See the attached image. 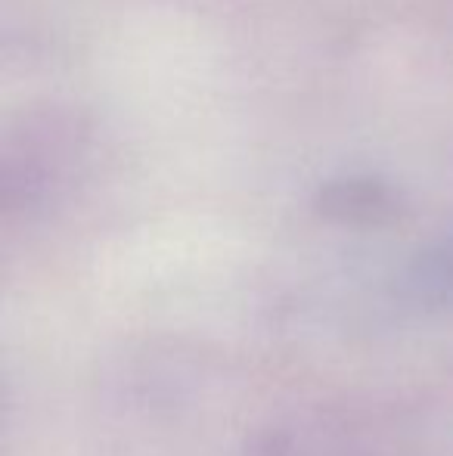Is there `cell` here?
Instances as JSON below:
<instances>
[{"mask_svg": "<svg viewBox=\"0 0 453 456\" xmlns=\"http://www.w3.org/2000/svg\"><path fill=\"white\" fill-rule=\"evenodd\" d=\"M410 282L423 298L453 301V233L419 255Z\"/></svg>", "mask_w": 453, "mask_h": 456, "instance_id": "6da1fadb", "label": "cell"}]
</instances>
